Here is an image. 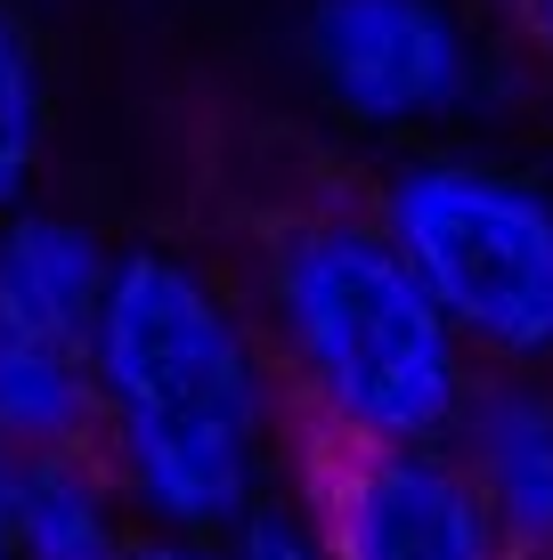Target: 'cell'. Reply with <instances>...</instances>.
I'll return each mask as SVG.
<instances>
[{"label":"cell","instance_id":"obj_13","mask_svg":"<svg viewBox=\"0 0 553 560\" xmlns=\"http://www.w3.org/2000/svg\"><path fill=\"white\" fill-rule=\"evenodd\" d=\"M25 488H33V455H16L9 439H0V536L16 528V504H25Z\"/></svg>","mask_w":553,"mask_h":560},{"label":"cell","instance_id":"obj_14","mask_svg":"<svg viewBox=\"0 0 553 560\" xmlns=\"http://www.w3.org/2000/svg\"><path fill=\"white\" fill-rule=\"evenodd\" d=\"M139 560H237L228 545H204V536H147Z\"/></svg>","mask_w":553,"mask_h":560},{"label":"cell","instance_id":"obj_15","mask_svg":"<svg viewBox=\"0 0 553 560\" xmlns=\"http://www.w3.org/2000/svg\"><path fill=\"white\" fill-rule=\"evenodd\" d=\"M0 560H16V545H9V536H0Z\"/></svg>","mask_w":553,"mask_h":560},{"label":"cell","instance_id":"obj_5","mask_svg":"<svg viewBox=\"0 0 553 560\" xmlns=\"http://www.w3.org/2000/svg\"><path fill=\"white\" fill-rule=\"evenodd\" d=\"M293 495L334 560H512L456 447H301Z\"/></svg>","mask_w":553,"mask_h":560},{"label":"cell","instance_id":"obj_4","mask_svg":"<svg viewBox=\"0 0 553 560\" xmlns=\"http://www.w3.org/2000/svg\"><path fill=\"white\" fill-rule=\"evenodd\" d=\"M293 66L334 130L383 154L464 139L497 90V42L472 0H301Z\"/></svg>","mask_w":553,"mask_h":560},{"label":"cell","instance_id":"obj_8","mask_svg":"<svg viewBox=\"0 0 553 560\" xmlns=\"http://www.w3.org/2000/svg\"><path fill=\"white\" fill-rule=\"evenodd\" d=\"M9 545L16 560H139L147 528L99 455H57V463H33V488L16 504Z\"/></svg>","mask_w":553,"mask_h":560},{"label":"cell","instance_id":"obj_1","mask_svg":"<svg viewBox=\"0 0 553 560\" xmlns=\"http://www.w3.org/2000/svg\"><path fill=\"white\" fill-rule=\"evenodd\" d=\"M99 463L147 536L228 545L301 479L293 398L237 277L171 236H130L90 341Z\"/></svg>","mask_w":553,"mask_h":560},{"label":"cell","instance_id":"obj_2","mask_svg":"<svg viewBox=\"0 0 553 560\" xmlns=\"http://www.w3.org/2000/svg\"><path fill=\"white\" fill-rule=\"evenodd\" d=\"M244 301L293 398L301 447H448L481 358L440 317L367 196H310L253 244Z\"/></svg>","mask_w":553,"mask_h":560},{"label":"cell","instance_id":"obj_11","mask_svg":"<svg viewBox=\"0 0 553 560\" xmlns=\"http://www.w3.org/2000/svg\"><path fill=\"white\" fill-rule=\"evenodd\" d=\"M228 552H237V560H334L326 536H318V520L301 512V495H285V504H269L253 528H237Z\"/></svg>","mask_w":553,"mask_h":560},{"label":"cell","instance_id":"obj_12","mask_svg":"<svg viewBox=\"0 0 553 560\" xmlns=\"http://www.w3.org/2000/svg\"><path fill=\"white\" fill-rule=\"evenodd\" d=\"M505 25H512V42L553 73V0H505Z\"/></svg>","mask_w":553,"mask_h":560},{"label":"cell","instance_id":"obj_9","mask_svg":"<svg viewBox=\"0 0 553 560\" xmlns=\"http://www.w3.org/2000/svg\"><path fill=\"white\" fill-rule=\"evenodd\" d=\"M0 439L33 463L99 455V374H90V358L0 334Z\"/></svg>","mask_w":553,"mask_h":560},{"label":"cell","instance_id":"obj_10","mask_svg":"<svg viewBox=\"0 0 553 560\" xmlns=\"http://www.w3.org/2000/svg\"><path fill=\"white\" fill-rule=\"evenodd\" d=\"M57 147V73L25 0H0V220L42 203V171Z\"/></svg>","mask_w":553,"mask_h":560},{"label":"cell","instance_id":"obj_6","mask_svg":"<svg viewBox=\"0 0 553 560\" xmlns=\"http://www.w3.org/2000/svg\"><path fill=\"white\" fill-rule=\"evenodd\" d=\"M123 244L73 203H25L0 220V334L90 358Z\"/></svg>","mask_w":553,"mask_h":560},{"label":"cell","instance_id":"obj_7","mask_svg":"<svg viewBox=\"0 0 553 560\" xmlns=\"http://www.w3.org/2000/svg\"><path fill=\"white\" fill-rule=\"evenodd\" d=\"M448 447L505 528L512 560H553V365L481 374Z\"/></svg>","mask_w":553,"mask_h":560},{"label":"cell","instance_id":"obj_3","mask_svg":"<svg viewBox=\"0 0 553 560\" xmlns=\"http://www.w3.org/2000/svg\"><path fill=\"white\" fill-rule=\"evenodd\" d=\"M481 374L553 365V179L497 147L383 154L358 187Z\"/></svg>","mask_w":553,"mask_h":560}]
</instances>
